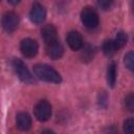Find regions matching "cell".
Returning a JSON list of instances; mask_svg holds the SVG:
<instances>
[{
	"label": "cell",
	"instance_id": "cell-1",
	"mask_svg": "<svg viewBox=\"0 0 134 134\" xmlns=\"http://www.w3.org/2000/svg\"><path fill=\"white\" fill-rule=\"evenodd\" d=\"M34 72L36 74V76L42 81L45 82H49V83H54V84H59L62 81V77L60 75V73L52 68L49 65L46 64H37L34 66Z\"/></svg>",
	"mask_w": 134,
	"mask_h": 134
},
{
	"label": "cell",
	"instance_id": "cell-2",
	"mask_svg": "<svg viewBox=\"0 0 134 134\" xmlns=\"http://www.w3.org/2000/svg\"><path fill=\"white\" fill-rule=\"evenodd\" d=\"M51 105L45 100V99H41L39 100L35 108H34V113H35V116L38 120L40 121H46L50 118L51 116Z\"/></svg>",
	"mask_w": 134,
	"mask_h": 134
},
{
	"label": "cell",
	"instance_id": "cell-3",
	"mask_svg": "<svg viewBox=\"0 0 134 134\" xmlns=\"http://www.w3.org/2000/svg\"><path fill=\"white\" fill-rule=\"evenodd\" d=\"M81 20L83 24L90 29L95 28L99 22L97 13L92 7H89V6L83 8V10L81 12Z\"/></svg>",
	"mask_w": 134,
	"mask_h": 134
},
{
	"label": "cell",
	"instance_id": "cell-4",
	"mask_svg": "<svg viewBox=\"0 0 134 134\" xmlns=\"http://www.w3.org/2000/svg\"><path fill=\"white\" fill-rule=\"evenodd\" d=\"M13 67H14V70L16 72V74L18 75V77L24 82V83H27V84H31L34 82V79L27 68V66L19 59H15L13 61Z\"/></svg>",
	"mask_w": 134,
	"mask_h": 134
},
{
	"label": "cell",
	"instance_id": "cell-5",
	"mask_svg": "<svg viewBox=\"0 0 134 134\" xmlns=\"http://www.w3.org/2000/svg\"><path fill=\"white\" fill-rule=\"evenodd\" d=\"M2 25L6 32H14L19 25V17L17 14L13 12H7L3 15L2 18Z\"/></svg>",
	"mask_w": 134,
	"mask_h": 134
},
{
	"label": "cell",
	"instance_id": "cell-6",
	"mask_svg": "<svg viewBox=\"0 0 134 134\" xmlns=\"http://www.w3.org/2000/svg\"><path fill=\"white\" fill-rule=\"evenodd\" d=\"M38 43L32 39H24L20 43V50L22 54L26 58H34L38 53Z\"/></svg>",
	"mask_w": 134,
	"mask_h": 134
},
{
	"label": "cell",
	"instance_id": "cell-7",
	"mask_svg": "<svg viewBox=\"0 0 134 134\" xmlns=\"http://www.w3.org/2000/svg\"><path fill=\"white\" fill-rule=\"evenodd\" d=\"M29 18L36 24L42 23L46 18V9H45V7L40 3H35L32 5L31 9H30Z\"/></svg>",
	"mask_w": 134,
	"mask_h": 134
},
{
	"label": "cell",
	"instance_id": "cell-8",
	"mask_svg": "<svg viewBox=\"0 0 134 134\" xmlns=\"http://www.w3.org/2000/svg\"><path fill=\"white\" fill-rule=\"evenodd\" d=\"M46 53L52 60H58L64 53L63 45L60 43L59 40H57V41H54L50 44H46Z\"/></svg>",
	"mask_w": 134,
	"mask_h": 134
},
{
	"label": "cell",
	"instance_id": "cell-9",
	"mask_svg": "<svg viewBox=\"0 0 134 134\" xmlns=\"http://www.w3.org/2000/svg\"><path fill=\"white\" fill-rule=\"evenodd\" d=\"M67 43L69 45V47L72 50H80L83 47V38L80 35V32L75 31V30H71L67 34L66 37Z\"/></svg>",
	"mask_w": 134,
	"mask_h": 134
},
{
	"label": "cell",
	"instance_id": "cell-10",
	"mask_svg": "<svg viewBox=\"0 0 134 134\" xmlns=\"http://www.w3.org/2000/svg\"><path fill=\"white\" fill-rule=\"evenodd\" d=\"M41 36H42V38H43V40H44V42H45V45H46V44H50V43H52V42L59 40V39H58L57 28H55L53 25H51V24H47V25H45V26L42 28V30H41Z\"/></svg>",
	"mask_w": 134,
	"mask_h": 134
},
{
	"label": "cell",
	"instance_id": "cell-11",
	"mask_svg": "<svg viewBox=\"0 0 134 134\" xmlns=\"http://www.w3.org/2000/svg\"><path fill=\"white\" fill-rule=\"evenodd\" d=\"M16 126L21 131H26L31 127V117L26 112H20L16 116Z\"/></svg>",
	"mask_w": 134,
	"mask_h": 134
},
{
	"label": "cell",
	"instance_id": "cell-12",
	"mask_svg": "<svg viewBox=\"0 0 134 134\" xmlns=\"http://www.w3.org/2000/svg\"><path fill=\"white\" fill-rule=\"evenodd\" d=\"M103 52L108 55V57H111L113 55L119 48L115 42V40H106L104 43H103Z\"/></svg>",
	"mask_w": 134,
	"mask_h": 134
},
{
	"label": "cell",
	"instance_id": "cell-13",
	"mask_svg": "<svg viewBox=\"0 0 134 134\" xmlns=\"http://www.w3.org/2000/svg\"><path fill=\"white\" fill-rule=\"evenodd\" d=\"M116 75H117V72H116V64L114 62H112L108 66V69H107V82H108V84L111 87H114V85H115Z\"/></svg>",
	"mask_w": 134,
	"mask_h": 134
},
{
	"label": "cell",
	"instance_id": "cell-14",
	"mask_svg": "<svg viewBox=\"0 0 134 134\" xmlns=\"http://www.w3.org/2000/svg\"><path fill=\"white\" fill-rule=\"evenodd\" d=\"M115 42H116L118 48H122V47L127 44V42H128V37H127V35H126L124 31L117 32V35H116V37H115Z\"/></svg>",
	"mask_w": 134,
	"mask_h": 134
},
{
	"label": "cell",
	"instance_id": "cell-15",
	"mask_svg": "<svg viewBox=\"0 0 134 134\" xmlns=\"http://www.w3.org/2000/svg\"><path fill=\"white\" fill-rule=\"evenodd\" d=\"M125 64L126 67L132 71H134V51H130L125 55Z\"/></svg>",
	"mask_w": 134,
	"mask_h": 134
},
{
	"label": "cell",
	"instance_id": "cell-16",
	"mask_svg": "<svg viewBox=\"0 0 134 134\" xmlns=\"http://www.w3.org/2000/svg\"><path fill=\"white\" fill-rule=\"evenodd\" d=\"M124 131L128 134H134V118H128L125 120Z\"/></svg>",
	"mask_w": 134,
	"mask_h": 134
},
{
	"label": "cell",
	"instance_id": "cell-17",
	"mask_svg": "<svg viewBox=\"0 0 134 134\" xmlns=\"http://www.w3.org/2000/svg\"><path fill=\"white\" fill-rule=\"evenodd\" d=\"M125 106L130 112H134V94H129L126 97Z\"/></svg>",
	"mask_w": 134,
	"mask_h": 134
},
{
	"label": "cell",
	"instance_id": "cell-18",
	"mask_svg": "<svg viewBox=\"0 0 134 134\" xmlns=\"http://www.w3.org/2000/svg\"><path fill=\"white\" fill-rule=\"evenodd\" d=\"M93 49L90 47V46H88V47H86L85 49H84V51H83V53H82V58H83V61H90L91 59H92V57H93V51H92Z\"/></svg>",
	"mask_w": 134,
	"mask_h": 134
},
{
	"label": "cell",
	"instance_id": "cell-19",
	"mask_svg": "<svg viewBox=\"0 0 134 134\" xmlns=\"http://www.w3.org/2000/svg\"><path fill=\"white\" fill-rule=\"evenodd\" d=\"M97 4L102 9L106 10V9H109L112 6L113 0H97Z\"/></svg>",
	"mask_w": 134,
	"mask_h": 134
},
{
	"label": "cell",
	"instance_id": "cell-20",
	"mask_svg": "<svg viewBox=\"0 0 134 134\" xmlns=\"http://www.w3.org/2000/svg\"><path fill=\"white\" fill-rule=\"evenodd\" d=\"M7 1H8V3H10V4L16 5V4L20 3V1H21V0H7Z\"/></svg>",
	"mask_w": 134,
	"mask_h": 134
}]
</instances>
